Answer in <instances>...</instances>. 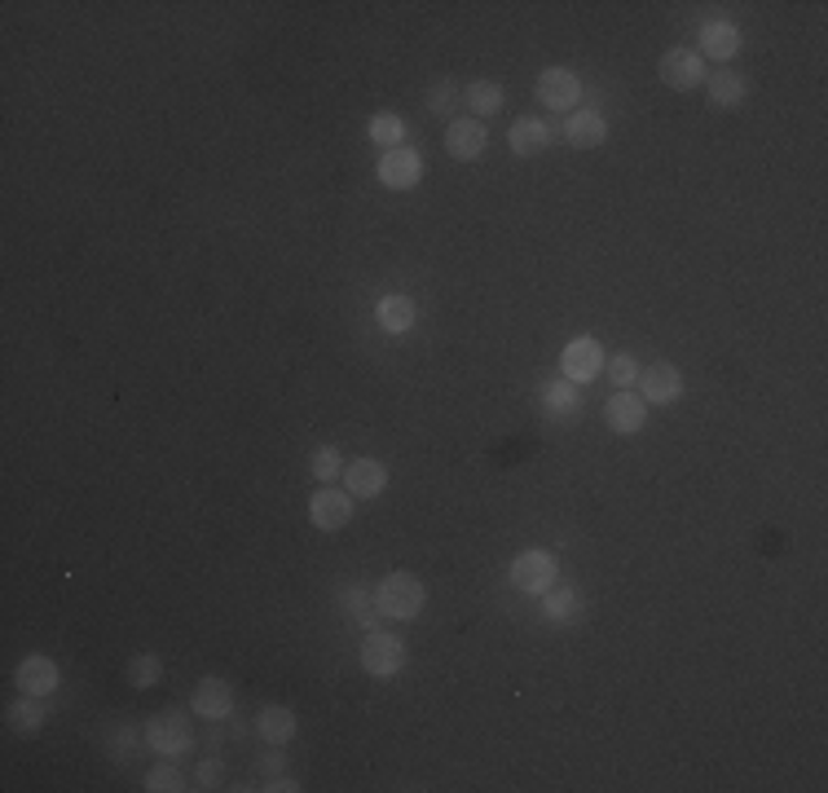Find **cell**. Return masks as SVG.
<instances>
[{
  "label": "cell",
  "instance_id": "6da1fadb",
  "mask_svg": "<svg viewBox=\"0 0 828 793\" xmlns=\"http://www.w3.org/2000/svg\"><path fill=\"white\" fill-rule=\"evenodd\" d=\"M146 732V750L159 754V759H181L194 750V719L185 710H159L150 715V723L141 728Z\"/></svg>",
  "mask_w": 828,
  "mask_h": 793
},
{
  "label": "cell",
  "instance_id": "7a4b0ae2",
  "mask_svg": "<svg viewBox=\"0 0 828 793\" xmlns=\"http://www.w3.org/2000/svg\"><path fill=\"white\" fill-rule=\"evenodd\" d=\"M375 604H380V617H389V622H414L427 604V591L414 573L397 569L375 586Z\"/></svg>",
  "mask_w": 828,
  "mask_h": 793
},
{
  "label": "cell",
  "instance_id": "3957f363",
  "mask_svg": "<svg viewBox=\"0 0 828 793\" xmlns=\"http://www.w3.org/2000/svg\"><path fill=\"white\" fill-rule=\"evenodd\" d=\"M511 586L520 591V595H533V600H542L555 582H560V560H555V551H546V547H529V551H520L516 560H511Z\"/></svg>",
  "mask_w": 828,
  "mask_h": 793
},
{
  "label": "cell",
  "instance_id": "277c9868",
  "mask_svg": "<svg viewBox=\"0 0 828 793\" xmlns=\"http://www.w3.org/2000/svg\"><path fill=\"white\" fill-rule=\"evenodd\" d=\"M411 653H406V639L393 635V631H367L362 639V670L371 679H397L406 670Z\"/></svg>",
  "mask_w": 828,
  "mask_h": 793
},
{
  "label": "cell",
  "instance_id": "5b68a950",
  "mask_svg": "<svg viewBox=\"0 0 828 793\" xmlns=\"http://www.w3.org/2000/svg\"><path fill=\"white\" fill-rule=\"evenodd\" d=\"M533 93H538V102H542L546 110H555V115L569 110V115H573L577 102H582V75L569 71V66H546V71L538 75Z\"/></svg>",
  "mask_w": 828,
  "mask_h": 793
},
{
  "label": "cell",
  "instance_id": "8992f818",
  "mask_svg": "<svg viewBox=\"0 0 828 793\" xmlns=\"http://www.w3.org/2000/svg\"><path fill=\"white\" fill-rule=\"evenodd\" d=\"M604 345L595 340V336H577V340H569L564 345V353H560V376L569 380V384H591V380H599L604 376Z\"/></svg>",
  "mask_w": 828,
  "mask_h": 793
},
{
  "label": "cell",
  "instance_id": "52a82bcc",
  "mask_svg": "<svg viewBox=\"0 0 828 793\" xmlns=\"http://www.w3.org/2000/svg\"><path fill=\"white\" fill-rule=\"evenodd\" d=\"M485 150H489V128H485V119H471V115L449 119V128H445V155H449V159L476 163Z\"/></svg>",
  "mask_w": 828,
  "mask_h": 793
},
{
  "label": "cell",
  "instance_id": "ba28073f",
  "mask_svg": "<svg viewBox=\"0 0 828 793\" xmlns=\"http://www.w3.org/2000/svg\"><path fill=\"white\" fill-rule=\"evenodd\" d=\"M309 520H314V529H322V533H340V529L353 520V494H349V489H336V485H322V489L309 498Z\"/></svg>",
  "mask_w": 828,
  "mask_h": 793
},
{
  "label": "cell",
  "instance_id": "9c48e42d",
  "mask_svg": "<svg viewBox=\"0 0 828 793\" xmlns=\"http://www.w3.org/2000/svg\"><path fill=\"white\" fill-rule=\"evenodd\" d=\"M657 71H661V84H670L675 93H692V88L705 84V57L697 49H683V44L670 49Z\"/></svg>",
  "mask_w": 828,
  "mask_h": 793
},
{
  "label": "cell",
  "instance_id": "30bf717a",
  "mask_svg": "<svg viewBox=\"0 0 828 793\" xmlns=\"http://www.w3.org/2000/svg\"><path fill=\"white\" fill-rule=\"evenodd\" d=\"M604 423L617 436H639L644 423H648V401L639 393H630V389H617V393L604 401Z\"/></svg>",
  "mask_w": 828,
  "mask_h": 793
},
{
  "label": "cell",
  "instance_id": "8fae6325",
  "mask_svg": "<svg viewBox=\"0 0 828 793\" xmlns=\"http://www.w3.org/2000/svg\"><path fill=\"white\" fill-rule=\"evenodd\" d=\"M13 684H18V692H31V697H53V692L62 688V670H57V662H53V657L31 653V657H22V662L13 666Z\"/></svg>",
  "mask_w": 828,
  "mask_h": 793
},
{
  "label": "cell",
  "instance_id": "7c38bea8",
  "mask_svg": "<svg viewBox=\"0 0 828 793\" xmlns=\"http://www.w3.org/2000/svg\"><path fill=\"white\" fill-rule=\"evenodd\" d=\"M375 177H380V186H389V190H414V186L423 181V155L411 150V146L384 150Z\"/></svg>",
  "mask_w": 828,
  "mask_h": 793
},
{
  "label": "cell",
  "instance_id": "4fadbf2b",
  "mask_svg": "<svg viewBox=\"0 0 828 793\" xmlns=\"http://www.w3.org/2000/svg\"><path fill=\"white\" fill-rule=\"evenodd\" d=\"M190 715H199L208 723L230 719L234 715V688H230V679H216V675L199 679V688L190 692Z\"/></svg>",
  "mask_w": 828,
  "mask_h": 793
},
{
  "label": "cell",
  "instance_id": "5bb4252c",
  "mask_svg": "<svg viewBox=\"0 0 828 793\" xmlns=\"http://www.w3.org/2000/svg\"><path fill=\"white\" fill-rule=\"evenodd\" d=\"M639 396L648 405H675L683 396V371L675 362H652L648 371H639Z\"/></svg>",
  "mask_w": 828,
  "mask_h": 793
},
{
  "label": "cell",
  "instance_id": "9a60e30c",
  "mask_svg": "<svg viewBox=\"0 0 828 793\" xmlns=\"http://www.w3.org/2000/svg\"><path fill=\"white\" fill-rule=\"evenodd\" d=\"M551 141H555V128L546 119H538V115H520L507 128V146H511L516 159H538L542 150H551Z\"/></svg>",
  "mask_w": 828,
  "mask_h": 793
},
{
  "label": "cell",
  "instance_id": "2e32d148",
  "mask_svg": "<svg viewBox=\"0 0 828 793\" xmlns=\"http://www.w3.org/2000/svg\"><path fill=\"white\" fill-rule=\"evenodd\" d=\"M697 53L701 57H714V62H732L736 53H741V27L732 22V18H710V22H701V31H697Z\"/></svg>",
  "mask_w": 828,
  "mask_h": 793
},
{
  "label": "cell",
  "instance_id": "e0dca14e",
  "mask_svg": "<svg viewBox=\"0 0 828 793\" xmlns=\"http://www.w3.org/2000/svg\"><path fill=\"white\" fill-rule=\"evenodd\" d=\"M564 141L573 150H599L608 141V119L595 110V106H577L569 119H564Z\"/></svg>",
  "mask_w": 828,
  "mask_h": 793
},
{
  "label": "cell",
  "instance_id": "ac0fdd59",
  "mask_svg": "<svg viewBox=\"0 0 828 793\" xmlns=\"http://www.w3.org/2000/svg\"><path fill=\"white\" fill-rule=\"evenodd\" d=\"M344 489L353 498H380L389 489V467L380 458H353L344 463Z\"/></svg>",
  "mask_w": 828,
  "mask_h": 793
},
{
  "label": "cell",
  "instance_id": "d6986e66",
  "mask_svg": "<svg viewBox=\"0 0 828 793\" xmlns=\"http://www.w3.org/2000/svg\"><path fill=\"white\" fill-rule=\"evenodd\" d=\"M375 323H380L384 336H406V331L418 327V305H414L411 296H402V292L380 296V305H375Z\"/></svg>",
  "mask_w": 828,
  "mask_h": 793
},
{
  "label": "cell",
  "instance_id": "ffe728a7",
  "mask_svg": "<svg viewBox=\"0 0 828 793\" xmlns=\"http://www.w3.org/2000/svg\"><path fill=\"white\" fill-rule=\"evenodd\" d=\"M538 401H542V410L551 414V419H577L582 414V393H577V384H569L564 376L560 380H542L538 384Z\"/></svg>",
  "mask_w": 828,
  "mask_h": 793
},
{
  "label": "cell",
  "instance_id": "44dd1931",
  "mask_svg": "<svg viewBox=\"0 0 828 793\" xmlns=\"http://www.w3.org/2000/svg\"><path fill=\"white\" fill-rule=\"evenodd\" d=\"M582 609H586V600H582V591H577V586L555 582V586L542 595V617H546L551 626H573V622L582 617Z\"/></svg>",
  "mask_w": 828,
  "mask_h": 793
},
{
  "label": "cell",
  "instance_id": "7402d4cb",
  "mask_svg": "<svg viewBox=\"0 0 828 793\" xmlns=\"http://www.w3.org/2000/svg\"><path fill=\"white\" fill-rule=\"evenodd\" d=\"M705 93H710V102H714V106L736 110V106H745V97H750V80H745L741 71L723 66V71L705 75Z\"/></svg>",
  "mask_w": 828,
  "mask_h": 793
},
{
  "label": "cell",
  "instance_id": "603a6c76",
  "mask_svg": "<svg viewBox=\"0 0 828 793\" xmlns=\"http://www.w3.org/2000/svg\"><path fill=\"white\" fill-rule=\"evenodd\" d=\"M256 732H261L265 746H291L296 732H300L296 710H291V706H265V710L256 715Z\"/></svg>",
  "mask_w": 828,
  "mask_h": 793
},
{
  "label": "cell",
  "instance_id": "cb8c5ba5",
  "mask_svg": "<svg viewBox=\"0 0 828 793\" xmlns=\"http://www.w3.org/2000/svg\"><path fill=\"white\" fill-rule=\"evenodd\" d=\"M4 723L9 732L18 737H35L44 723H49V710H44V697H31V692H18V701L4 710Z\"/></svg>",
  "mask_w": 828,
  "mask_h": 793
},
{
  "label": "cell",
  "instance_id": "d4e9b609",
  "mask_svg": "<svg viewBox=\"0 0 828 793\" xmlns=\"http://www.w3.org/2000/svg\"><path fill=\"white\" fill-rule=\"evenodd\" d=\"M463 102H467V110H471V119H489V115H498L502 110V102H507V88L498 84V80H471L467 84V93H463Z\"/></svg>",
  "mask_w": 828,
  "mask_h": 793
},
{
  "label": "cell",
  "instance_id": "484cf974",
  "mask_svg": "<svg viewBox=\"0 0 828 793\" xmlns=\"http://www.w3.org/2000/svg\"><path fill=\"white\" fill-rule=\"evenodd\" d=\"M340 604L349 609V617H353L362 631H380V604H375V591H371V586H344V591H340Z\"/></svg>",
  "mask_w": 828,
  "mask_h": 793
},
{
  "label": "cell",
  "instance_id": "4316f807",
  "mask_svg": "<svg viewBox=\"0 0 828 793\" xmlns=\"http://www.w3.org/2000/svg\"><path fill=\"white\" fill-rule=\"evenodd\" d=\"M367 137L380 146V150H397L406 146V119L397 110H380L371 124H367Z\"/></svg>",
  "mask_w": 828,
  "mask_h": 793
},
{
  "label": "cell",
  "instance_id": "83f0119b",
  "mask_svg": "<svg viewBox=\"0 0 828 793\" xmlns=\"http://www.w3.org/2000/svg\"><path fill=\"white\" fill-rule=\"evenodd\" d=\"M124 675H128V684H132L137 692H150V688L163 679V657H159V653H137V657H128Z\"/></svg>",
  "mask_w": 828,
  "mask_h": 793
},
{
  "label": "cell",
  "instance_id": "f1b7e54d",
  "mask_svg": "<svg viewBox=\"0 0 828 793\" xmlns=\"http://www.w3.org/2000/svg\"><path fill=\"white\" fill-rule=\"evenodd\" d=\"M146 793H185L190 785H185V776H181V768L172 763V759H159L150 772H146V785H141Z\"/></svg>",
  "mask_w": 828,
  "mask_h": 793
},
{
  "label": "cell",
  "instance_id": "f546056e",
  "mask_svg": "<svg viewBox=\"0 0 828 793\" xmlns=\"http://www.w3.org/2000/svg\"><path fill=\"white\" fill-rule=\"evenodd\" d=\"M309 472H314V480L336 485V480L344 476V454H340L336 445H318V450L309 454Z\"/></svg>",
  "mask_w": 828,
  "mask_h": 793
},
{
  "label": "cell",
  "instance_id": "4dcf8cb0",
  "mask_svg": "<svg viewBox=\"0 0 828 793\" xmlns=\"http://www.w3.org/2000/svg\"><path fill=\"white\" fill-rule=\"evenodd\" d=\"M141 746H146V732H137V728H128V723L110 728L106 750H110V759H115V763H132V759L141 754Z\"/></svg>",
  "mask_w": 828,
  "mask_h": 793
},
{
  "label": "cell",
  "instance_id": "1f68e13d",
  "mask_svg": "<svg viewBox=\"0 0 828 793\" xmlns=\"http://www.w3.org/2000/svg\"><path fill=\"white\" fill-rule=\"evenodd\" d=\"M604 376L613 380V389H635L639 384V358L635 353H617L604 362Z\"/></svg>",
  "mask_w": 828,
  "mask_h": 793
},
{
  "label": "cell",
  "instance_id": "d6a6232c",
  "mask_svg": "<svg viewBox=\"0 0 828 793\" xmlns=\"http://www.w3.org/2000/svg\"><path fill=\"white\" fill-rule=\"evenodd\" d=\"M454 102H458V88H454V80H432V88H427V110L432 115H449L454 110Z\"/></svg>",
  "mask_w": 828,
  "mask_h": 793
},
{
  "label": "cell",
  "instance_id": "836d02e7",
  "mask_svg": "<svg viewBox=\"0 0 828 793\" xmlns=\"http://www.w3.org/2000/svg\"><path fill=\"white\" fill-rule=\"evenodd\" d=\"M194 790H221V781H225V763L221 759H203L199 763V772H194Z\"/></svg>",
  "mask_w": 828,
  "mask_h": 793
},
{
  "label": "cell",
  "instance_id": "e575fe53",
  "mask_svg": "<svg viewBox=\"0 0 828 793\" xmlns=\"http://www.w3.org/2000/svg\"><path fill=\"white\" fill-rule=\"evenodd\" d=\"M283 768H287V754H283V746H269V750H265V754L256 759V772H261L265 781H269V776H278Z\"/></svg>",
  "mask_w": 828,
  "mask_h": 793
},
{
  "label": "cell",
  "instance_id": "d590c367",
  "mask_svg": "<svg viewBox=\"0 0 828 793\" xmlns=\"http://www.w3.org/2000/svg\"><path fill=\"white\" fill-rule=\"evenodd\" d=\"M261 790H265V793H300V785H296V781H291L287 772H278V776H269V781H265Z\"/></svg>",
  "mask_w": 828,
  "mask_h": 793
}]
</instances>
